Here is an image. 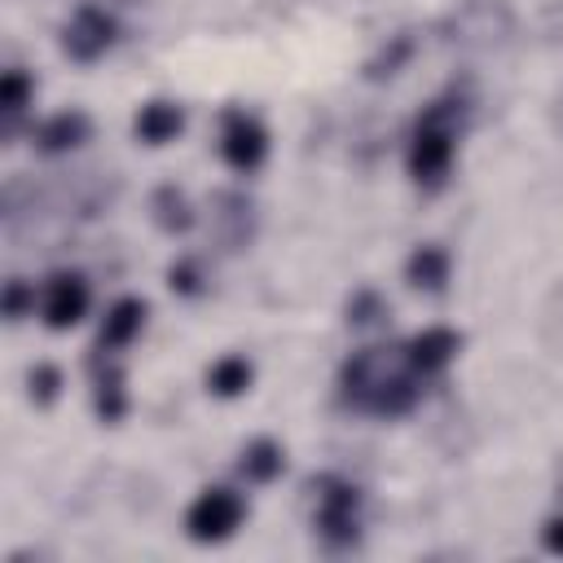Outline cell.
<instances>
[{
  "label": "cell",
  "mask_w": 563,
  "mask_h": 563,
  "mask_svg": "<svg viewBox=\"0 0 563 563\" xmlns=\"http://www.w3.org/2000/svg\"><path fill=\"white\" fill-rule=\"evenodd\" d=\"M339 396L356 413L400 418L422 396V374L409 365L405 347H361L339 369Z\"/></svg>",
  "instance_id": "cell-1"
},
{
  "label": "cell",
  "mask_w": 563,
  "mask_h": 563,
  "mask_svg": "<svg viewBox=\"0 0 563 563\" xmlns=\"http://www.w3.org/2000/svg\"><path fill=\"white\" fill-rule=\"evenodd\" d=\"M462 97H435L431 106H422L413 136H409V176L422 189H440L453 154H457V132H462Z\"/></svg>",
  "instance_id": "cell-2"
},
{
  "label": "cell",
  "mask_w": 563,
  "mask_h": 563,
  "mask_svg": "<svg viewBox=\"0 0 563 563\" xmlns=\"http://www.w3.org/2000/svg\"><path fill=\"white\" fill-rule=\"evenodd\" d=\"M317 532L325 537V545L343 550L361 537V488L352 479L339 475H317Z\"/></svg>",
  "instance_id": "cell-3"
},
{
  "label": "cell",
  "mask_w": 563,
  "mask_h": 563,
  "mask_svg": "<svg viewBox=\"0 0 563 563\" xmlns=\"http://www.w3.org/2000/svg\"><path fill=\"white\" fill-rule=\"evenodd\" d=\"M242 519H246L242 493H233V488H202L189 501V510H185V532L198 545H216V541H229L242 528Z\"/></svg>",
  "instance_id": "cell-4"
},
{
  "label": "cell",
  "mask_w": 563,
  "mask_h": 563,
  "mask_svg": "<svg viewBox=\"0 0 563 563\" xmlns=\"http://www.w3.org/2000/svg\"><path fill=\"white\" fill-rule=\"evenodd\" d=\"M114 35H119V22H114L106 9H97V4H79V9L70 13V22L62 26V53H66L70 62L88 66V62H97V57L110 53Z\"/></svg>",
  "instance_id": "cell-5"
},
{
  "label": "cell",
  "mask_w": 563,
  "mask_h": 563,
  "mask_svg": "<svg viewBox=\"0 0 563 563\" xmlns=\"http://www.w3.org/2000/svg\"><path fill=\"white\" fill-rule=\"evenodd\" d=\"M220 158L233 167V172H255L264 158H268V132L255 114L246 110H224L220 119Z\"/></svg>",
  "instance_id": "cell-6"
},
{
  "label": "cell",
  "mask_w": 563,
  "mask_h": 563,
  "mask_svg": "<svg viewBox=\"0 0 563 563\" xmlns=\"http://www.w3.org/2000/svg\"><path fill=\"white\" fill-rule=\"evenodd\" d=\"M88 312V282L79 273H53L44 282V299H40V317L48 330H70L79 325Z\"/></svg>",
  "instance_id": "cell-7"
},
{
  "label": "cell",
  "mask_w": 563,
  "mask_h": 563,
  "mask_svg": "<svg viewBox=\"0 0 563 563\" xmlns=\"http://www.w3.org/2000/svg\"><path fill=\"white\" fill-rule=\"evenodd\" d=\"M141 330H145V299H136V295L114 299L106 308V317H101V330H97V356L128 347Z\"/></svg>",
  "instance_id": "cell-8"
},
{
  "label": "cell",
  "mask_w": 563,
  "mask_h": 563,
  "mask_svg": "<svg viewBox=\"0 0 563 563\" xmlns=\"http://www.w3.org/2000/svg\"><path fill=\"white\" fill-rule=\"evenodd\" d=\"M457 347H462V334H457V330H449V325H427V330H418V334L405 343V356H409V365L427 378V374H440V369L457 356Z\"/></svg>",
  "instance_id": "cell-9"
},
{
  "label": "cell",
  "mask_w": 563,
  "mask_h": 563,
  "mask_svg": "<svg viewBox=\"0 0 563 563\" xmlns=\"http://www.w3.org/2000/svg\"><path fill=\"white\" fill-rule=\"evenodd\" d=\"M132 132H136L141 145H172V141L185 132V110H180L176 101L154 97V101H145V106L136 110Z\"/></svg>",
  "instance_id": "cell-10"
},
{
  "label": "cell",
  "mask_w": 563,
  "mask_h": 563,
  "mask_svg": "<svg viewBox=\"0 0 563 563\" xmlns=\"http://www.w3.org/2000/svg\"><path fill=\"white\" fill-rule=\"evenodd\" d=\"M88 132H92V123H88L84 110H57V114H48V119L31 132V141H35L40 154H66V150L84 145Z\"/></svg>",
  "instance_id": "cell-11"
},
{
  "label": "cell",
  "mask_w": 563,
  "mask_h": 563,
  "mask_svg": "<svg viewBox=\"0 0 563 563\" xmlns=\"http://www.w3.org/2000/svg\"><path fill=\"white\" fill-rule=\"evenodd\" d=\"M211 220H216V238H220L229 251L246 246L251 233H255V207H251L246 194H220Z\"/></svg>",
  "instance_id": "cell-12"
},
{
  "label": "cell",
  "mask_w": 563,
  "mask_h": 563,
  "mask_svg": "<svg viewBox=\"0 0 563 563\" xmlns=\"http://www.w3.org/2000/svg\"><path fill=\"white\" fill-rule=\"evenodd\" d=\"M449 273H453V260H449V251L435 246V242L413 246L409 260H405V282H409L413 290H427V295H440V290L449 286Z\"/></svg>",
  "instance_id": "cell-13"
},
{
  "label": "cell",
  "mask_w": 563,
  "mask_h": 563,
  "mask_svg": "<svg viewBox=\"0 0 563 563\" xmlns=\"http://www.w3.org/2000/svg\"><path fill=\"white\" fill-rule=\"evenodd\" d=\"M251 383H255V365H251L242 352H229V356H220V361L207 369V391L220 396V400L246 396Z\"/></svg>",
  "instance_id": "cell-14"
},
{
  "label": "cell",
  "mask_w": 563,
  "mask_h": 563,
  "mask_svg": "<svg viewBox=\"0 0 563 563\" xmlns=\"http://www.w3.org/2000/svg\"><path fill=\"white\" fill-rule=\"evenodd\" d=\"M238 471H242V479H246V484H273V479L286 471V453H282V444H277V440L260 435V440H251V444L242 449Z\"/></svg>",
  "instance_id": "cell-15"
},
{
  "label": "cell",
  "mask_w": 563,
  "mask_h": 563,
  "mask_svg": "<svg viewBox=\"0 0 563 563\" xmlns=\"http://www.w3.org/2000/svg\"><path fill=\"white\" fill-rule=\"evenodd\" d=\"M150 216H154V224H158L163 233H172V238L194 229V207H189L185 189H176V185H158V189L150 194Z\"/></svg>",
  "instance_id": "cell-16"
},
{
  "label": "cell",
  "mask_w": 563,
  "mask_h": 563,
  "mask_svg": "<svg viewBox=\"0 0 563 563\" xmlns=\"http://www.w3.org/2000/svg\"><path fill=\"white\" fill-rule=\"evenodd\" d=\"M97 369V387H92V409L101 422H119L128 413V378L119 365H92Z\"/></svg>",
  "instance_id": "cell-17"
},
{
  "label": "cell",
  "mask_w": 563,
  "mask_h": 563,
  "mask_svg": "<svg viewBox=\"0 0 563 563\" xmlns=\"http://www.w3.org/2000/svg\"><path fill=\"white\" fill-rule=\"evenodd\" d=\"M31 97H35V79H31L26 70L9 66V70L0 75V110H4L9 119H18V114L31 106Z\"/></svg>",
  "instance_id": "cell-18"
},
{
  "label": "cell",
  "mask_w": 563,
  "mask_h": 563,
  "mask_svg": "<svg viewBox=\"0 0 563 563\" xmlns=\"http://www.w3.org/2000/svg\"><path fill=\"white\" fill-rule=\"evenodd\" d=\"M167 286H172V295H180V299H198V295L207 290V273H202V260H194V255H180V260L167 268Z\"/></svg>",
  "instance_id": "cell-19"
},
{
  "label": "cell",
  "mask_w": 563,
  "mask_h": 563,
  "mask_svg": "<svg viewBox=\"0 0 563 563\" xmlns=\"http://www.w3.org/2000/svg\"><path fill=\"white\" fill-rule=\"evenodd\" d=\"M383 317H387V299L378 290H356L347 299V325L369 330V325H383Z\"/></svg>",
  "instance_id": "cell-20"
},
{
  "label": "cell",
  "mask_w": 563,
  "mask_h": 563,
  "mask_svg": "<svg viewBox=\"0 0 563 563\" xmlns=\"http://www.w3.org/2000/svg\"><path fill=\"white\" fill-rule=\"evenodd\" d=\"M26 396H31L35 405H53V400L62 396V369H57L53 361L31 365V374H26Z\"/></svg>",
  "instance_id": "cell-21"
},
{
  "label": "cell",
  "mask_w": 563,
  "mask_h": 563,
  "mask_svg": "<svg viewBox=\"0 0 563 563\" xmlns=\"http://www.w3.org/2000/svg\"><path fill=\"white\" fill-rule=\"evenodd\" d=\"M409 53H413V40H409V35H396V40H391V48H383V57H378V62H369V70H365V75H369V79H387V75H396V70L405 66V57H409Z\"/></svg>",
  "instance_id": "cell-22"
},
{
  "label": "cell",
  "mask_w": 563,
  "mask_h": 563,
  "mask_svg": "<svg viewBox=\"0 0 563 563\" xmlns=\"http://www.w3.org/2000/svg\"><path fill=\"white\" fill-rule=\"evenodd\" d=\"M31 308H35V290H31L22 277H9V282H4V317H9V321H22Z\"/></svg>",
  "instance_id": "cell-23"
},
{
  "label": "cell",
  "mask_w": 563,
  "mask_h": 563,
  "mask_svg": "<svg viewBox=\"0 0 563 563\" xmlns=\"http://www.w3.org/2000/svg\"><path fill=\"white\" fill-rule=\"evenodd\" d=\"M541 541H545V550H550V554H563V515L545 519V528H541Z\"/></svg>",
  "instance_id": "cell-24"
}]
</instances>
